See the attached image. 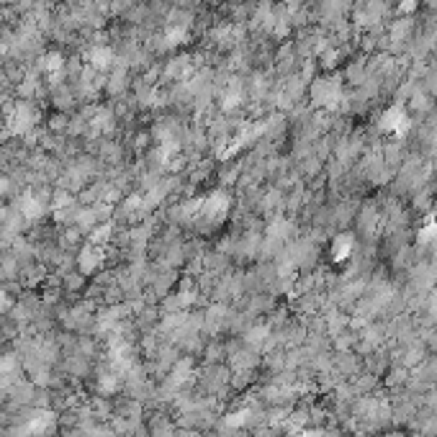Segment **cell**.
Wrapping results in <instances>:
<instances>
[{
  "mask_svg": "<svg viewBox=\"0 0 437 437\" xmlns=\"http://www.w3.org/2000/svg\"><path fill=\"white\" fill-rule=\"evenodd\" d=\"M106 260H109V252H106V247H101V244H93V242H85L80 250H77V257H75V268L77 273H83L85 278L88 276H98L103 270V265H106Z\"/></svg>",
  "mask_w": 437,
  "mask_h": 437,
  "instance_id": "obj_1",
  "label": "cell"
}]
</instances>
